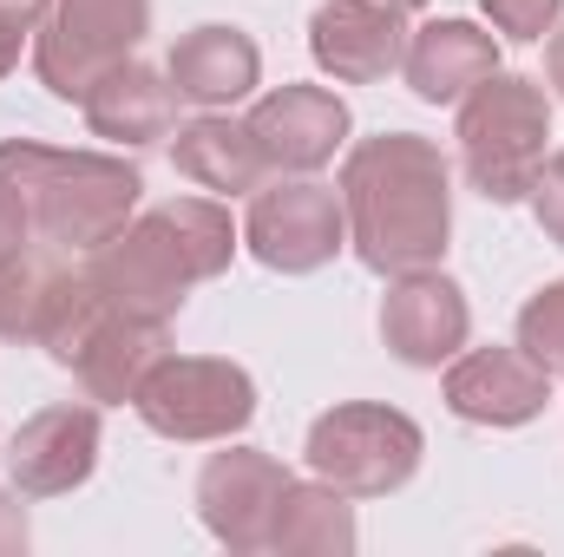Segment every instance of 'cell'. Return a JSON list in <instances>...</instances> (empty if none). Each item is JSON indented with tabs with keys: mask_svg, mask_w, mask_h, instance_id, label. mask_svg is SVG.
Wrapping results in <instances>:
<instances>
[{
	"mask_svg": "<svg viewBox=\"0 0 564 557\" xmlns=\"http://www.w3.org/2000/svg\"><path fill=\"white\" fill-rule=\"evenodd\" d=\"M139 419L158 439H237L257 419V381L224 354H164L139 387Z\"/></svg>",
	"mask_w": 564,
	"mask_h": 557,
	"instance_id": "obj_6",
	"label": "cell"
},
{
	"mask_svg": "<svg viewBox=\"0 0 564 557\" xmlns=\"http://www.w3.org/2000/svg\"><path fill=\"white\" fill-rule=\"evenodd\" d=\"M237 256V223L217 197H171L158 210L132 217L112 243L93 250L86 276L126 315L171 321L197 282H217Z\"/></svg>",
	"mask_w": 564,
	"mask_h": 557,
	"instance_id": "obj_2",
	"label": "cell"
},
{
	"mask_svg": "<svg viewBox=\"0 0 564 557\" xmlns=\"http://www.w3.org/2000/svg\"><path fill=\"white\" fill-rule=\"evenodd\" d=\"M479 7L492 13V26H499L506 40H545V33L558 26L564 0H479Z\"/></svg>",
	"mask_w": 564,
	"mask_h": 557,
	"instance_id": "obj_23",
	"label": "cell"
},
{
	"mask_svg": "<svg viewBox=\"0 0 564 557\" xmlns=\"http://www.w3.org/2000/svg\"><path fill=\"white\" fill-rule=\"evenodd\" d=\"M341 217L355 256L375 276L440 270L453 237V177L440 144L421 132L361 139L341 164Z\"/></svg>",
	"mask_w": 564,
	"mask_h": 557,
	"instance_id": "obj_1",
	"label": "cell"
},
{
	"mask_svg": "<svg viewBox=\"0 0 564 557\" xmlns=\"http://www.w3.org/2000/svg\"><path fill=\"white\" fill-rule=\"evenodd\" d=\"M46 7H53V0H0V20H13V26L33 33V26L46 20Z\"/></svg>",
	"mask_w": 564,
	"mask_h": 557,
	"instance_id": "obj_27",
	"label": "cell"
},
{
	"mask_svg": "<svg viewBox=\"0 0 564 557\" xmlns=\"http://www.w3.org/2000/svg\"><path fill=\"white\" fill-rule=\"evenodd\" d=\"M164 79L177 86V99H191V106H204V112H224V106H237V99L257 92V79H263V53H257L250 33L210 20V26H191V33L171 46Z\"/></svg>",
	"mask_w": 564,
	"mask_h": 557,
	"instance_id": "obj_16",
	"label": "cell"
},
{
	"mask_svg": "<svg viewBox=\"0 0 564 557\" xmlns=\"http://www.w3.org/2000/svg\"><path fill=\"white\" fill-rule=\"evenodd\" d=\"M79 106H86L93 139H112L126 151L171 139V125H177V86L164 73H151L144 59H119L112 73H99Z\"/></svg>",
	"mask_w": 564,
	"mask_h": 557,
	"instance_id": "obj_17",
	"label": "cell"
},
{
	"mask_svg": "<svg viewBox=\"0 0 564 557\" xmlns=\"http://www.w3.org/2000/svg\"><path fill=\"white\" fill-rule=\"evenodd\" d=\"M532 210H539V230L564 250V151H552L539 164V184H532Z\"/></svg>",
	"mask_w": 564,
	"mask_h": 557,
	"instance_id": "obj_24",
	"label": "cell"
},
{
	"mask_svg": "<svg viewBox=\"0 0 564 557\" xmlns=\"http://www.w3.org/2000/svg\"><path fill=\"white\" fill-rule=\"evenodd\" d=\"M302 452H308V472L328 479L335 492H348V499H388V492H401L414 479L426 439L401 407L348 401V407H328L308 426Z\"/></svg>",
	"mask_w": 564,
	"mask_h": 557,
	"instance_id": "obj_5",
	"label": "cell"
},
{
	"mask_svg": "<svg viewBox=\"0 0 564 557\" xmlns=\"http://www.w3.org/2000/svg\"><path fill=\"white\" fill-rule=\"evenodd\" d=\"M151 0H53L33 26V73L53 99H86L99 73L139 53Z\"/></svg>",
	"mask_w": 564,
	"mask_h": 557,
	"instance_id": "obj_7",
	"label": "cell"
},
{
	"mask_svg": "<svg viewBox=\"0 0 564 557\" xmlns=\"http://www.w3.org/2000/svg\"><path fill=\"white\" fill-rule=\"evenodd\" d=\"M243 125L270 171L308 177V171L335 164V151L348 144V106L328 86H276L270 99H257V112Z\"/></svg>",
	"mask_w": 564,
	"mask_h": 557,
	"instance_id": "obj_11",
	"label": "cell"
},
{
	"mask_svg": "<svg viewBox=\"0 0 564 557\" xmlns=\"http://www.w3.org/2000/svg\"><path fill=\"white\" fill-rule=\"evenodd\" d=\"M545 139H552V106H545L539 79L486 73L459 99V164L486 204L532 197L539 164H545Z\"/></svg>",
	"mask_w": 564,
	"mask_h": 557,
	"instance_id": "obj_4",
	"label": "cell"
},
{
	"mask_svg": "<svg viewBox=\"0 0 564 557\" xmlns=\"http://www.w3.org/2000/svg\"><path fill=\"white\" fill-rule=\"evenodd\" d=\"M33 545V525H26V505L13 492H0V557H20Z\"/></svg>",
	"mask_w": 564,
	"mask_h": 557,
	"instance_id": "obj_25",
	"label": "cell"
},
{
	"mask_svg": "<svg viewBox=\"0 0 564 557\" xmlns=\"http://www.w3.org/2000/svg\"><path fill=\"white\" fill-rule=\"evenodd\" d=\"M66 282H73V270H59V263H33V256L7 263V270H0V335L40 348V335H46V321H53Z\"/></svg>",
	"mask_w": 564,
	"mask_h": 557,
	"instance_id": "obj_21",
	"label": "cell"
},
{
	"mask_svg": "<svg viewBox=\"0 0 564 557\" xmlns=\"http://www.w3.org/2000/svg\"><path fill=\"white\" fill-rule=\"evenodd\" d=\"M93 466H99V414L93 407H40L7 446V472H13L20 499H59L73 485H86Z\"/></svg>",
	"mask_w": 564,
	"mask_h": 557,
	"instance_id": "obj_14",
	"label": "cell"
},
{
	"mask_svg": "<svg viewBox=\"0 0 564 557\" xmlns=\"http://www.w3.org/2000/svg\"><path fill=\"white\" fill-rule=\"evenodd\" d=\"M282 492H289V472L270 452L230 446V452H210L204 472H197V518L230 551H270V525H276Z\"/></svg>",
	"mask_w": 564,
	"mask_h": 557,
	"instance_id": "obj_9",
	"label": "cell"
},
{
	"mask_svg": "<svg viewBox=\"0 0 564 557\" xmlns=\"http://www.w3.org/2000/svg\"><path fill=\"white\" fill-rule=\"evenodd\" d=\"M243 243L263 270L276 276H315L335 263V250L348 243V217H341V197L328 184H308V177H276L270 190H250V223H243Z\"/></svg>",
	"mask_w": 564,
	"mask_h": 557,
	"instance_id": "obj_8",
	"label": "cell"
},
{
	"mask_svg": "<svg viewBox=\"0 0 564 557\" xmlns=\"http://www.w3.org/2000/svg\"><path fill=\"white\" fill-rule=\"evenodd\" d=\"M545 79L558 86V99H564V26H552V40H545Z\"/></svg>",
	"mask_w": 564,
	"mask_h": 557,
	"instance_id": "obj_29",
	"label": "cell"
},
{
	"mask_svg": "<svg viewBox=\"0 0 564 557\" xmlns=\"http://www.w3.org/2000/svg\"><path fill=\"white\" fill-rule=\"evenodd\" d=\"M270 551L282 557H348L355 551V505L328 479H289L270 525Z\"/></svg>",
	"mask_w": 564,
	"mask_h": 557,
	"instance_id": "obj_20",
	"label": "cell"
},
{
	"mask_svg": "<svg viewBox=\"0 0 564 557\" xmlns=\"http://www.w3.org/2000/svg\"><path fill=\"white\" fill-rule=\"evenodd\" d=\"M0 190L40 243L93 256L99 243H112L132 223L144 177L139 164L106 157V151H53L33 139H7L0 144Z\"/></svg>",
	"mask_w": 564,
	"mask_h": 557,
	"instance_id": "obj_3",
	"label": "cell"
},
{
	"mask_svg": "<svg viewBox=\"0 0 564 557\" xmlns=\"http://www.w3.org/2000/svg\"><path fill=\"white\" fill-rule=\"evenodd\" d=\"M473 335V308H466V288L440 270H414V276H394L381 295V341L408 361V368H440L466 348Z\"/></svg>",
	"mask_w": 564,
	"mask_h": 557,
	"instance_id": "obj_12",
	"label": "cell"
},
{
	"mask_svg": "<svg viewBox=\"0 0 564 557\" xmlns=\"http://www.w3.org/2000/svg\"><path fill=\"white\" fill-rule=\"evenodd\" d=\"M171 164H177L184 184H197V190H210V197H250V190H263V177H270V164H263V151L250 139V125L230 119V112H204V119L177 125Z\"/></svg>",
	"mask_w": 564,
	"mask_h": 557,
	"instance_id": "obj_19",
	"label": "cell"
},
{
	"mask_svg": "<svg viewBox=\"0 0 564 557\" xmlns=\"http://www.w3.org/2000/svg\"><path fill=\"white\" fill-rule=\"evenodd\" d=\"M388 7H401V13H414V7H426V0H388Z\"/></svg>",
	"mask_w": 564,
	"mask_h": 557,
	"instance_id": "obj_30",
	"label": "cell"
},
{
	"mask_svg": "<svg viewBox=\"0 0 564 557\" xmlns=\"http://www.w3.org/2000/svg\"><path fill=\"white\" fill-rule=\"evenodd\" d=\"M552 374L525 348H473L446 368V407L473 426H525L545 414Z\"/></svg>",
	"mask_w": 564,
	"mask_h": 557,
	"instance_id": "obj_13",
	"label": "cell"
},
{
	"mask_svg": "<svg viewBox=\"0 0 564 557\" xmlns=\"http://www.w3.org/2000/svg\"><path fill=\"white\" fill-rule=\"evenodd\" d=\"M171 354V321H151V315H126V308H106L99 328L86 335V348L73 354V374L93 401L106 407H126L139 401L144 374Z\"/></svg>",
	"mask_w": 564,
	"mask_h": 557,
	"instance_id": "obj_15",
	"label": "cell"
},
{
	"mask_svg": "<svg viewBox=\"0 0 564 557\" xmlns=\"http://www.w3.org/2000/svg\"><path fill=\"white\" fill-rule=\"evenodd\" d=\"M308 53L335 86H375L408 59L401 7L388 0H322L308 20Z\"/></svg>",
	"mask_w": 564,
	"mask_h": 557,
	"instance_id": "obj_10",
	"label": "cell"
},
{
	"mask_svg": "<svg viewBox=\"0 0 564 557\" xmlns=\"http://www.w3.org/2000/svg\"><path fill=\"white\" fill-rule=\"evenodd\" d=\"M414 99L426 106H459L486 73H499V40L473 20H426L421 33H408V59H401Z\"/></svg>",
	"mask_w": 564,
	"mask_h": 557,
	"instance_id": "obj_18",
	"label": "cell"
},
{
	"mask_svg": "<svg viewBox=\"0 0 564 557\" xmlns=\"http://www.w3.org/2000/svg\"><path fill=\"white\" fill-rule=\"evenodd\" d=\"M26 243H33V230H26V217L7 204V190H0V270H7V263H20V256H26Z\"/></svg>",
	"mask_w": 564,
	"mask_h": 557,
	"instance_id": "obj_26",
	"label": "cell"
},
{
	"mask_svg": "<svg viewBox=\"0 0 564 557\" xmlns=\"http://www.w3.org/2000/svg\"><path fill=\"white\" fill-rule=\"evenodd\" d=\"M519 348H525L552 381H564V282H545V288L519 308Z\"/></svg>",
	"mask_w": 564,
	"mask_h": 557,
	"instance_id": "obj_22",
	"label": "cell"
},
{
	"mask_svg": "<svg viewBox=\"0 0 564 557\" xmlns=\"http://www.w3.org/2000/svg\"><path fill=\"white\" fill-rule=\"evenodd\" d=\"M20 46H26V26H13V20H0V79L20 66Z\"/></svg>",
	"mask_w": 564,
	"mask_h": 557,
	"instance_id": "obj_28",
	"label": "cell"
}]
</instances>
